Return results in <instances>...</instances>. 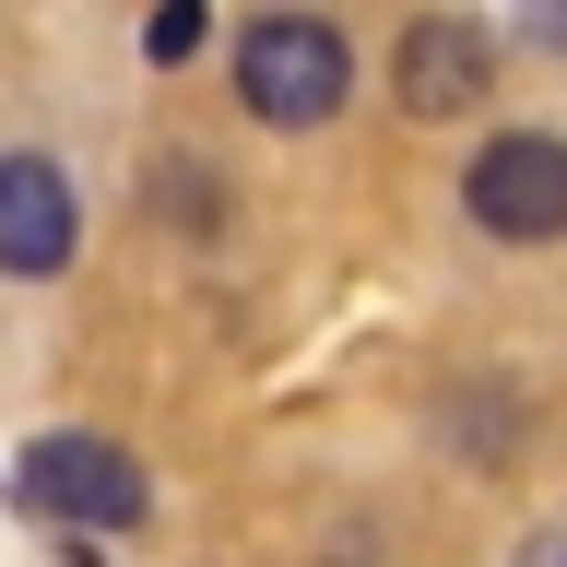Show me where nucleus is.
<instances>
[{
	"label": "nucleus",
	"instance_id": "5",
	"mask_svg": "<svg viewBox=\"0 0 567 567\" xmlns=\"http://www.w3.org/2000/svg\"><path fill=\"white\" fill-rule=\"evenodd\" d=\"M83 248V213H71V177L48 154H0V272H71Z\"/></svg>",
	"mask_w": 567,
	"mask_h": 567
},
{
	"label": "nucleus",
	"instance_id": "7",
	"mask_svg": "<svg viewBox=\"0 0 567 567\" xmlns=\"http://www.w3.org/2000/svg\"><path fill=\"white\" fill-rule=\"evenodd\" d=\"M532 48H567V12H532Z\"/></svg>",
	"mask_w": 567,
	"mask_h": 567
},
{
	"label": "nucleus",
	"instance_id": "3",
	"mask_svg": "<svg viewBox=\"0 0 567 567\" xmlns=\"http://www.w3.org/2000/svg\"><path fill=\"white\" fill-rule=\"evenodd\" d=\"M24 508H48V520H71V532H131L142 508H154V485H142V461L106 450V437H35L24 450Z\"/></svg>",
	"mask_w": 567,
	"mask_h": 567
},
{
	"label": "nucleus",
	"instance_id": "6",
	"mask_svg": "<svg viewBox=\"0 0 567 567\" xmlns=\"http://www.w3.org/2000/svg\"><path fill=\"white\" fill-rule=\"evenodd\" d=\"M189 48H202V12H154L142 24V60H189Z\"/></svg>",
	"mask_w": 567,
	"mask_h": 567
},
{
	"label": "nucleus",
	"instance_id": "1",
	"mask_svg": "<svg viewBox=\"0 0 567 567\" xmlns=\"http://www.w3.org/2000/svg\"><path fill=\"white\" fill-rule=\"evenodd\" d=\"M237 95H248V118H272V131H319V118L354 95V60H343L331 24L272 12V24L237 35Z\"/></svg>",
	"mask_w": 567,
	"mask_h": 567
},
{
	"label": "nucleus",
	"instance_id": "2",
	"mask_svg": "<svg viewBox=\"0 0 567 567\" xmlns=\"http://www.w3.org/2000/svg\"><path fill=\"white\" fill-rule=\"evenodd\" d=\"M461 202H473V225L508 248H544L567 237V142L556 131H508L473 154V177H461Z\"/></svg>",
	"mask_w": 567,
	"mask_h": 567
},
{
	"label": "nucleus",
	"instance_id": "4",
	"mask_svg": "<svg viewBox=\"0 0 567 567\" xmlns=\"http://www.w3.org/2000/svg\"><path fill=\"white\" fill-rule=\"evenodd\" d=\"M390 83H402V106H414V118H461V106L496 95V35L473 24V12H425V24H402Z\"/></svg>",
	"mask_w": 567,
	"mask_h": 567
}]
</instances>
